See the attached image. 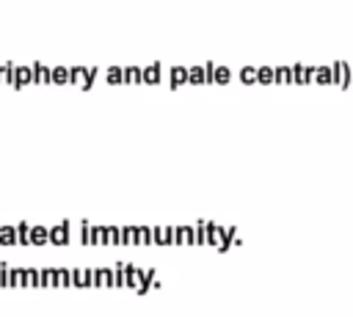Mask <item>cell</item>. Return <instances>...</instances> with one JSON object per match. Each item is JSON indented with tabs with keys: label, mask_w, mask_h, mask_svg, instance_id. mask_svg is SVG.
<instances>
[{
	"label": "cell",
	"mask_w": 353,
	"mask_h": 317,
	"mask_svg": "<svg viewBox=\"0 0 353 317\" xmlns=\"http://www.w3.org/2000/svg\"><path fill=\"white\" fill-rule=\"evenodd\" d=\"M63 77H66L63 69H52V80H55V83H63Z\"/></svg>",
	"instance_id": "obj_8"
},
{
	"label": "cell",
	"mask_w": 353,
	"mask_h": 317,
	"mask_svg": "<svg viewBox=\"0 0 353 317\" xmlns=\"http://www.w3.org/2000/svg\"><path fill=\"white\" fill-rule=\"evenodd\" d=\"M0 284L8 287V262H0Z\"/></svg>",
	"instance_id": "obj_7"
},
{
	"label": "cell",
	"mask_w": 353,
	"mask_h": 317,
	"mask_svg": "<svg viewBox=\"0 0 353 317\" xmlns=\"http://www.w3.org/2000/svg\"><path fill=\"white\" fill-rule=\"evenodd\" d=\"M17 243L19 245H28L30 243V223H17Z\"/></svg>",
	"instance_id": "obj_5"
},
{
	"label": "cell",
	"mask_w": 353,
	"mask_h": 317,
	"mask_svg": "<svg viewBox=\"0 0 353 317\" xmlns=\"http://www.w3.org/2000/svg\"><path fill=\"white\" fill-rule=\"evenodd\" d=\"M30 77H33V69H30V66H11V72H8V80H6V83H11L14 88H22V85H28V83H30Z\"/></svg>",
	"instance_id": "obj_1"
},
{
	"label": "cell",
	"mask_w": 353,
	"mask_h": 317,
	"mask_svg": "<svg viewBox=\"0 0 353 317\" xmlns=\"http://www.w3.org/2000/svg\"><path fill=\"white\" fill-rule=\"evenodd\" d=\"M69 232V223H58V226H52V229H47V234H50V243H55V245H63L66 243V234Z\"/></svg>",
	"instance_id": "obj_2"
},
{
	"label": "cell",
	"mask_w": 353,
	"mask_h": 317,
	"mask_svg": "<svg viewBox=\"0 0 353 317\" xmlns=\"http://www.w3.org/2000/svg\"><path fill=\"white\" fill-rule=\"evenodd\" d=\"M30 243L33 245H44V243H50V234H47V229L44 226H30Z\"/></svg>",
	"instance_id": "obj_3"
},
{
	"label": "cell",
	"mask_w": 353,
	"mask_h": 317,
	"mask_svg": "<svg viewBox=\"0 0 353 317\" xmlns=\"http://www.w3.org/2000/svg\"><path fill=\"white\" fill-rule=\"evenodd\" d=\"M33 77H39V83H44V80H47V69H44L41 63H36V66H33Z\"/></svg>",
	"instance_id": "obj_6"
},
{
	"label": "cell",
	"mask_w": 353,
	"mask_h": 317,
	"mask_svg": "<svg viewBox=\"0 0 353 317\" xmlns=\"http://www.w3.org/2000/svg\"><path fill=\"white\" fill-rule=\"evenodd\" d=\"M0 245H17V229L14 226H0Z\"/></svg>",
	"instance_id": "obj_4"
}]
</instances>
